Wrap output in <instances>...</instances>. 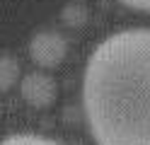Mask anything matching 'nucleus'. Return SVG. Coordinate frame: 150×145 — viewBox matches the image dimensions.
<instances>
[{
    "label": "nucleus",
    "mask_w": 150,
    "mask_h": 145,
    "mask_svg": "<svg viewBox=\"0 0 150 145\" xmlns=\"http://www.w3.org/2000/svg\"><path fill=\"white\" fill-rule=\"evenodd\" d=\"M82 109L97 145H150V29L116 32L92 51Z\"/></svg>",
    "instance_id": "1"
},
{
    "label": "nucleus",
    "mask_w": 150,
    "mask_h": 145,
    "mask_svg": "<svg viewBox=\"0 0 150 145\" xmlns=\"http://www.w3.org/2000/svg\"><path fill=\"white\" fill-rule=\"evenodd\" d=\"M124 5L133 7V10H143V12H150V0H121Z\"/></svg>",
    "instance_id": "6"
},
{
    "label": "nucleus",
    "mask_w": 150,
    "mask_h": 145,
    "mask_svg": "<svg viewBox=\"0 0 150 145\" xmlns=\"http://www.w3.org/2000/svg\"><path fill=\"white\" fill-rule=\"evenodd\" d=\"M0 145H63L53 138H46V135H34V133H17L10 138L0 140Z\"/></svg>",
    "instance_id": "5"
},
{
    "label": "nucleus",
    "mask_w": 150,
    "mask_h": 145,
    "mask_svg": "<svg viewBox=\"0 0 150 145\" xmlns=\"http://www.w3.org/2000/svg\"><path fill=\"white\" fill-rule=\"evenodd\" d=\"M68 53V44L58 32H39L29 41V56L39 68H58Z\"/></svg>",
    "instance_id": "2"
},
{
    "label": "nucleus",
    "mask_w": 150,
    "mask_h": 145,
    "mask_svg": "<svg viewBox=\"0 0 150 145\" xmlns=\"http://www.w3.org/2000/svg\"><path fill=\"white\" fill-rule=\"evenodd\" d=\"M20 82V63L12 56H0V92H7Z\"/></svg>",
    "instance_id": "4"
},
{
    "label": "nucleus",
    "mask_w": 150,
    "mask_h": 145,
    "mask_svg": "<svg viewBox=\"0 0 150 145\" xmlns=\"http://www.w3.org/2000/svg\"><path fill=\"white\" fill-rule=\"evenodd\" d=\"M20 92H22V99L29 106L49 109V106H53L56 97H58V85L46 73H29L20 80Z\"/></svg>",
    "instance_id": "3"
}]
</instances>
